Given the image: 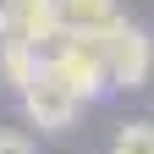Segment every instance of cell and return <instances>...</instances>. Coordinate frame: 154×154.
I'll list each match as a JSON object with an SVG mask.
<instances>
[{
    "instance_id": "cell-1",
    "label": "cell",
    "mask_w": 154,
    "mask_h": 154,
    "mask_svg": "<svg viewBox=\"0 0 154 154\" xmlns=\"http://www.w3.org/2000/svg\"><path fill=\"white\" fill-rule=\"evenodd\" d=\"M99 61H105V83L110 88H143L154 72V38L138 22H105L99 28Z\"/></svg>"
},
{
    "instance_id": "cell-4",
    "label": "cell",
    "mask_w": 154,
    "mask_h": 154,
    "mask_svg": "<svg viewBox=\"0 0 154 154\" xmlns=\"http://www.w3.org/2000/svg\"><path fill=\"white\" fill-rule=\"evenodd\" d=\"M50 6L61 33H99L105 22H116V0H50Z\"/></svg>"
},
{
    "instance_id": "cell-7",
    "label": "cell",
    "mask_w": 154,
    "mask_h": 154,
    "mask_svg": "<svg viewBox=\"0 0 154 154\" xmlns=\"http://www.w3.org/2000/svg\"><path fill=\"white\" fill-rule=\"evenodd\" d=\"M0 154H38L28 132H0Z\"/></svg>"
},
{
    "instance_id": "cell-5",
    "label": "cell",
    "mask_w": 154,
    "mask_h": 154,
    "mask_svg": "<svg viewBox=\"0 0 154 154\" xmlns=\"http://www.w3.org/2000/svg\"><path fill=\"white\" fill-rule=\"evenodd\" d=\"M38 61H44L38 50H28V44H6V50H0V77H6V88L22 94V88H28V77L38 72Z\"/></svg>"
},
{
    "instance_id": "cell-2",
    "label": "cell",
    "mask_w": 154,
    "mask_h": 154,
    "mask_svg": "<svg viewBox=\"0 0 154 154\" xmlns=\"http://www.w3.org/2000/svg\"><path fill=\"white\" fill-rule=\"evenodd\" d=\"M61 83L77 94V99H99V94L110 88L105 83V61H99V33H61L55 38V55L44 61Z\"/></svg>"
},
{
    "instance_id": "cell-3",
    "label": "cell",
    "mask_w": 154,
    "mask_h": 154,
    "mask_svg": "<svg viewBox=\"0 0 154 154\" xmlns=\"http://www.w3.org/2000/svg\"><path fill=\"white\" fill-rule=\"evenodd\" d=\"M22 110H28V121H33L38 132H66L77 116H83V99L38 61V72L28 77V88H22Z\"/></svg>"
},
{
    "instance_id": "cell-6",
    "label": "cell",
    "mask_w": 154,
    "mask_h": 154,
    "mask_svg": "<svg viewBox=\"0 0 154 154\" xmlns=\"http://www.w3.org/2000/svg\"><path fill=\"white\" fill-rule=\"evenodd\" d=\"M110 154H154V121H127V127H116Z\"/></svg>"
}]
</instances>
